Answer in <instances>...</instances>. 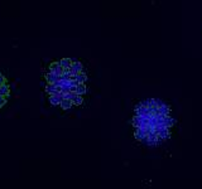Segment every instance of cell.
<instances>
[{
	"mask_svg": "<svg viewBox=\"0 0 202 189\" xmlns=\"http://www.w3.org/2000/svg\"><path fill=\"white\" fill-rule=\"evenodd\" d=\"M73 105V102L71 100H67V99H63L62 101H61V107H62L63 110H68L71 108V106Z\"/></svg>",
	"mask_w": 202,
	"mask_h": 189,
	"instance_id": "6da1fadb",
	"label": "cell"
},
{
	"mask_svg": "<svg viewBox=\"0 0 202 189\" xmlns=\"http://www.w3.org/2000/svg\"><path fill=\"white\" fill-rule=\"evenodd\" d=\"M61 101H62V99L58 96H54V95H51L50 96V102L52 103L53 106H57V105H61Z\"/></svg>",
	"mask_w": 202,
	"mask_h": 189,
	"instance_id": "7a4b0ae2",
	"label": "cell"
},
{
	"mask_svg": "<svg viewBox=\"0 0 202 189\" xmlns=\"http://www.w3.org/2000/svg\"><path fill=\"white\" fill-rule=\"evenodd\" d=\"M59 64H61V67H63V68H67V67L72 66V61L70 58H63L59 61Z\"/></svg>",
	"mask_w": 202,
	"mask_h": 189,
	"instance_id": "3957f363",
	"label": "cell"
},
{
	"mask_svg": "<svg viewBox=\"0 0 202 189\" xmlns=\"http://www.w3.org/2000/svg\"><path fill=\"white\" fill-rule=\"evenodd\" d=\"M0 95H3V96L9 95V86L7 83H3L2 86H0Z\"/></svg>",
	"mask_w": 202,
	"mask_h": 189,
	"instance_id": "277c9868",
	"label": "cell"
},
{
	"mask_svg": "<svg viewBox=\"0 0 202 189\" xmlns=\"http://www.w3.org/2000/svg\"><path fill=\"white\" fill-rule=\"evenodd\" d=\"M76 92L78 93V95H83L85 92H86V87H85L83 86V83H78V86H77V91H76Z\"/></svg>",
	"mask_w": 202,
	"mask_h": 189,
	"instance_id": "5b68a950",
	"label": "cell"
},
{
	"mask_svg": "<svg viewBox=\"0 0 202 189\" xmlns=\"http://www.w3.org/2000/svg\"><path fill=\"white\" fill-rule=\"evenodd\" d=\"M5 102H7V96L0 95V107H3L5 105Z\"/></svg>",
	"mask_w": 202,
	"mask_h": 189,
	"instance_id": "8992f818",
	"label": "cell"
},
{
	"mask_svg": "<svg viewBox=\"0 0 202 189\" xmlns=\"http://www.w3.org/2000/svg\"><path fill=\"white\" fill-rule=\"evenodd\" d=\"M0 83H5V77L0 73Z\"/></svg>",
	"mask_w": 202,
	"mask_h": 189,
	"instance_id": "52a82bcc",
	"label": "cell"
}]
</instances>
